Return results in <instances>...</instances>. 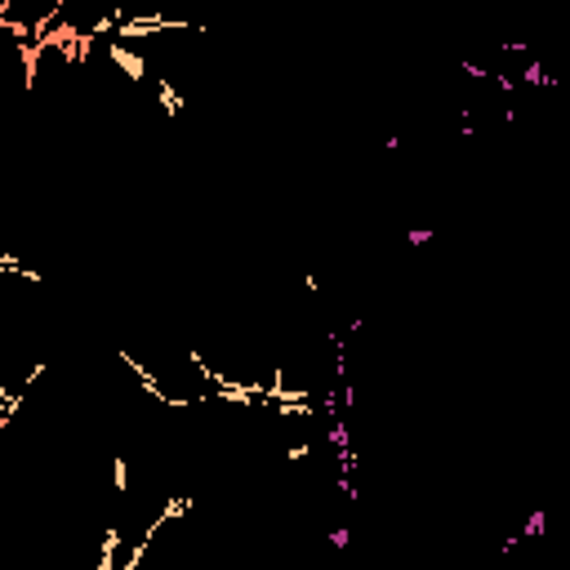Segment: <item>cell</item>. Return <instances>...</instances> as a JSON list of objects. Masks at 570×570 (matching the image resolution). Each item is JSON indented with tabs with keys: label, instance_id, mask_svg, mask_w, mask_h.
Listing matches in <instances>:
<instances>
[{
	"label": "cell",
	"instance_id": "6da1fadb",
	"mask_svg": "<svg viewBox=\"0 0 570 570\" xmlns=\"http://www.w3.org/2000/svg\"><path fill=\"white\" fill-rule=\"evenodd\" d=\"M0 414H4V401H0Z\"/></svg>",
	"mask_w": 570,
	"mask_h": 570
}]
</instances>
